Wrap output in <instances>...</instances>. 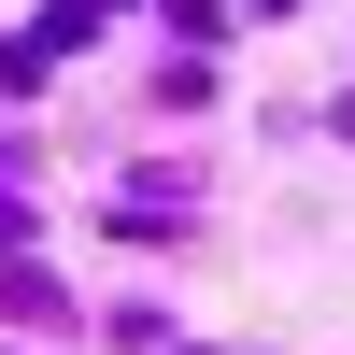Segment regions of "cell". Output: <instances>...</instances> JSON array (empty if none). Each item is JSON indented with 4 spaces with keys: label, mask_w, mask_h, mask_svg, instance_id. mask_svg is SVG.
<instances>
[{
    "label": "cell",
    "mask_w": 355,
    "mask_h": 355,
    "mask_svg": "<svg viewBox=\"0 0 355 355\" xmlns=\"http://www.w3.org/2000/svg\"><path fill=\"white\" fill-rule=\"evenodd\" d=\"M341 128H355V100H341Z\"/></svg>",
    "instance_id": "6da1fadb"
}]
</instances>
